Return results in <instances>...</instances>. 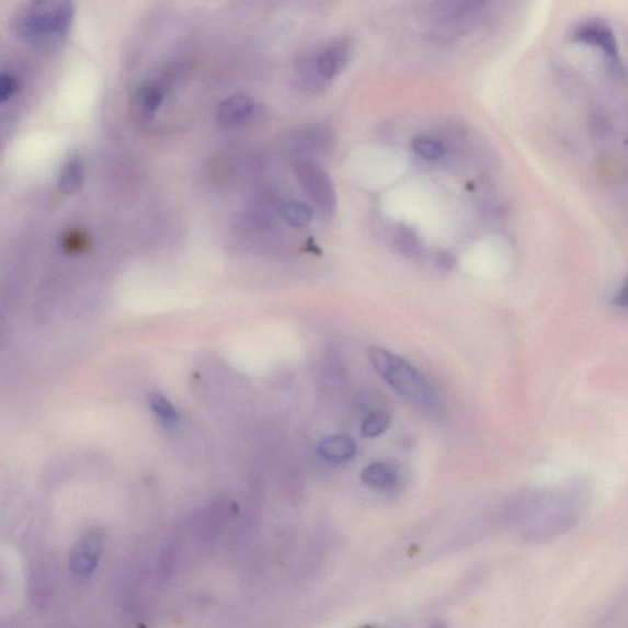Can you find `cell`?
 I'll list each match as a JSON object with an SVG mask.
<instances>
[{
    "label": "cell",
    "mask_w": 628,
    "mask_h": 628,
    "mask_svg": "<svg viewBox=\"0 0 628 628\" xmlns=\"http://www.w3.org/2000/svg\"><path fill=\"white\" fill-rule=\"evenodd\" d=\"M591 493L590 482L584 479L525 493L516 511L523 537L537 543L561 537L582 518Z\"/></svg>",
    "instance_id": "obj_1"
},
{
    "label": "cell",
    "mask_w": 628,
    "mask_h": 628,
    "mask_svg": "<svg viewBox=\"0 0 628 628\" xmlns=\"http://www.w3.org/2000/svg\"><path fill=\"white\" fill-rule=\"evenodd\" d=\"M75 19L68 2H31L19 10L15 30L19 37L39 48L57 46L68 36Z\"/></svg>",
    "instance_id": "obj_2"
},
{
    "label": "cell",
    "mask_w": 628,
    "mask_h": 628,
    "mask_svg": "<svg viewBox=\"0 0 628 628\" xmlns=\"http://www.w3.org/2000/svg\"><path fill=\"white\" fill-rule=\"evenodd\" d=\"M368 359L376 373L382 377L396 392L422 409L435 408L437 396L430 380L411 366L404 358L380 347L368 349Z\"/></svg>",
    "instance_id": "obj_3"
},
{
    "label": "cell",
    "mask_w": 628,
    "mask_h": 628,
    "mask_svg": "<svg viewBox=\"0 0 628 628\" xmlns=\"http://www.w3.org/2000/svg\"><path fill=\"white\" fill-rule=\"evenodd\" d=\"M295 176L304 191L326 218H332L336 210L334 184L322 164L311 158L297 160L294 164Z\"/></svg>",
    "instance_id": "obj_4"
},
{
    "label": "cell",
    "mask_w": 628,
    "mask_h": 628,
    "mask_svg": "<svg viewBox=\"0 0 628 628\" xmlns=\"http://www.w3.org/2000/svg\"><path fill=\"white\" fill-rule=\"evenodd\" d=\"M354 55L352 38L336 37L313 56L318 75L328 82L341 76Z\"/></svg>",
    "instance_id": "obj_5"
},
{
    "label": "cell",
    "mask_w": 628,
    "mask_h": 628,
    "mask_svg": "<svg viewBox=\"0 0 628 628\" xmlns=\"http://www.w3.org/2000/svg\"><path fill=\"white\" fill-rule=\"evenodd\" d=\"M104 544L98 534H88L70 550L69 570L78 580H88L98 569Z\"/></svg>",
    "instance_id": "obj_6"
},
{
    "label": "cell",
    "mask_w": 628,
    "mask_h": 628,
    "mask_svg": "<svg viewBox=\"0 0 628 628\" xmlns=\"http://www.w3.org/2000/svg\"><path fill=\"white\" fill-rule=\"evenodd\" d=\"M574 37L580 43L601 48L613 64L619 61V48L613 30L602 22H589L575 30Z\"/></svg>",
    "instance_id": "obj_7"
},
{
    "label": "cell",
    "mask_w": 628,
    "mask_h": 628,
    "mask_svg": "<svg viewBox=\"0 0 628 628\" xmlns=\"http://www.w3.org/2000/svg\"><path fill=\"white\" fill-rule=\"evenodd\" d=\"M255 112L254 100L247 94H236L226 99L216 109V118L222 127H237L250 121Z\"/></svg>",
    "instance_id": "obj_8"
},
{
    "label": "cell",
    "mask_w": 628,
    "mask_h": 628,
    "mask_svg": "<svg viewBox=\"0 0 628 628\" xmlns=\"http://www.w3.org/2000/svg\"><path fill=\"white\" fill-rule=\"evenodd\" d=\"M318 453L328 461H344L353 458L356 453V444L347 436H332L319 442Z\"/></svg>",
    "instance_id": "obj_9"
},
{
    "label": "cell",
    "mask_w": 628,
    "mask_h": 628,
    "mask_svg": "<svg viewBox=\"0 0 628 628\" xmlns=\"http://www.w3.org/2000/svg\"><path fill=\"white\" fill-rule=\"evenodd\" d=\"M85 180V163L80 157H71L59 174V190L66 195L78 193Z\"/></svg>",
    "instance_id": "obj_10"
},
{
    "label": "cell",
    "mask_w": 628,
    "mask_h": 628,
    "mask_svg": "<svg viewBox=\"0 0 628 628\" xmlns=\"http://www.w3.org/2000/svg\"><path fill=\"white\" fill-rule=\"evenodd\" d=\"M362 480L367 487L376 490H390L397 486L398 477L395 469L386 463H373L362 471Z\"/></svg>",
    "instance_id": "obj_11"
},
{
    "label": "cell",
    "mask_w": 628,
    "mask_h": 628,
    "mask_svg": "<svg viewBox=\"0 0 628 628\" xmlns=\"http://www.w3.org/2000/svg\"><path fill=\"white\" fill-rule=\"evenodd\" d=\"M329 133L321 126L308 127L298 132L294 139V149L300 153H313L326 149Z\"/></svg>",
    "instance_id": "obj_12"
},
{
    "label": "cell",
    "mask_w": 628,
    "mask_h": 628,
    "mask_svg": "<svg viewBox=\"0 0 628 628\" xmlns=\"http://www.w3.org/2000/svg\"><path fill=\"white\" fill-rule=\"evenodd\" d=\"M282 219L292 228L304 229L313 219V212L306 203L287 201L279 205Z\"/></svg>",
    "instance_id": "obj_13"
},
{
    "label": "cell",
    "mask_w": 628,
    "mask_h": 628,
    "mask_svg": "<svg viewBox=\"0 0 628 628\" xmlns=\"http://www.w3.org/2000/svg\"><path fill=\"white\" fill-rule=\"evenodd\" d=\"M164 95H167V91H164L159 82H147V84L140 89L138 95L139 104L144 113H146L147 116L156 115L163 104Z\"/></svg>",
    "instance_id": "obj_14"
},
{
    "label": "cell",
    "mask_w": 628,
    "mask_h": 628,
    "mask_svg": "<svg viewBox=\"0 0 628 628\" xmlns=\"http://www.w3.org/2000/svg\"><path fill=\"white\" fill-rule=\"evenodd\" d=\"M413 149L420 157L427 160H439L445 156L444 144L434 138L418 136L413 140Z\"/></svg>",
    "instance_id": "obj_15"
},
{
    "label": "cell",
    "mask_w": 628,
    "mask_h": 628,
    "mask_svg": "<svg viewBox=\"0 0 628 628\" xmlns=\"http://www.w3.org/2000/svg\"><path fill=\"white\" fill-rule=\"evenodd\" d=\"M389 426V415L385 411H375L364 421L362 435L366 438H375L385 434Z\"/></svg>",
    "instance_id": "obj_16"
},
{
    "label": "cell",
    "mask_w": 628,
    "mask_h": 628,
    "mask_svg": "<svg viewBox=\"0 0 628 628\" xmlns=\"http://www.w3.org/2000/svg\"><path fill=\"white\" fill-rule=\"evenodd\" d=\"M395 243L400 253L409 256H415L420 252V243L416 235L406 228H400L397 230L395 236Z\"/></svg>",
    "instance_id": "obj_17"
},
{
    "label": "cell",
    "mask_w": 628,
    "mask_h": 628,
    "mask_svg": "<svg viewBox=\"0 0 628 628\" xmlns=\"http://www.w3.org/2000/svg\"><path fill=\"white\" fill-rule=\"evenodd\" d=\"M19 91V81L18 79L9 73H3L2 78H0V100L2 102H7L10 99H13Z\"/></svg>",
    "instance_id": "obj_18"
},
{
    "label": "cell",
    "mask_w": 628,
    "mask_h": 628,
    "mask_svg": "<svg viewBox=\"0 0 628 628\" xmlns=\"http://www.w3.org/2000/svg\"><path fill=\"white\" fill-rule=\"evenodd\" d=\"M152 407L156 409L160 419L168 422H172L174 420V411L167 399H163L162 397L153 398Z\"/></svg>",
    "instance_id": "obj_19"
},
{
    "label": "cell",
    "mask_w": 628,
    "mask_h": 628,
    "mask_svg": "<svg viewBox=\"0 0 628 628\" xmlns=\"http://www.w3.org/2000/svg\"><path fill=\"white\" fill-rule=\"evenodd\" d=\"M64 244L68 250L78 251L82 246L87 244V236L80 233L78 230L71 231L65 236Z\"/></svg>",
    "instance_id": "obj_20"
},
{
    "label": "cell",
    "mask_w": 628,
    "mask_h": 628,
    "mask_svg": "<svg viewBox=\"0 0 628 628\" xmlns=\"http://www.w3.org/2000/svg\"><path fill=\"white\" fill-rule=\"evenodd\" d=\"M435 263L441 271L449 272L455 267L456 260L453 254L446 251L438 252L435 256Z\"/></svg>",
    "instance_id": "obj_21"
},
{
    "label": "cell",
    "mask_w": 628,
    "mask_h": 628,
    "mask_svg": "<svg viewBox=\"0 0 628 628\" xmlns=\"http://www.w3.org/2000/svg\"><path fill=\"white\" fill-rule=\"evenodd\" d=\"M616 306L628 308V281L621 286L614 297Z\"/></svg>",
    "instance_id": "obj_22"
},
{
    "label": "cell",
    "mask_w": 628,
    "mask_h": 628,
    "mask_svg": "<svg viewBox=\"0 0 628 628\" xmlns=\"http://www.w3.org/2000/svg\"><path fill=\"white\" fill-rule=\"evenodd\" d=\"M431 628H448L444 621H435Z\"/></svg>",
    "instance_id": "obj_23"
}]
</instances>
